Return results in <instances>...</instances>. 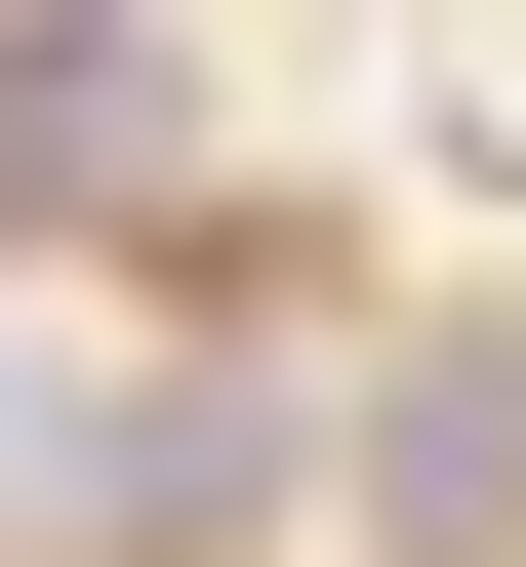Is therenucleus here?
<instances>
[{
  "instance_id": "obj_1",
  "label": "nucleus",
  "mask_w": 526,
  "mask_h": 567,
  "mask_svg": "<svg viewBox=\"0 0 526 567\" xmlns=\"http://www.w3.org/2000/svg\"><path fill=\"white\" fill-rule=\"evenodd\" d=\"M364 567H526V324H405L364 365Z\"/></svg>"
}]
</instances>
